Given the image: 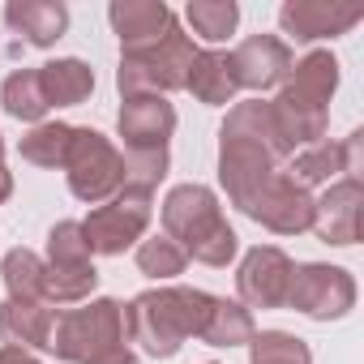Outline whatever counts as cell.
<instances>
[{
    "label": "cell",
    "instance_id": "cell-1",
    "mask_svg": "<svg viewBox=\"0 0 364 364\" xmlns=\"http://www.w3.org/2000/svg\"><path fill=\"white\" fill-rule=\"evenodd\" d=\"M291 150L283 146L270 103L245 99L219 124V185L232 206L274 236H300L313 228V193L283 171Z\"/></svg>",
    "mask_w": 364,
    "mask_h": 364
},
{
    "label": "cell",
    "instance_id": "cell-2",
    "mask_svg": "<svg viewBox=\"0 0 364 364\" xmlns=\"http://www.w3.org/2000/svg\"><path fill=\"white\" fill-rule=\"evenodd\" d=\"M215 296L202 287H150L124 304V334L154 360H171L202 334Z\"/></svg>",
    "mask_w": 364,
    "mask_h": 364
},
{
    "label": "cell",
    "instance_id": "cell-3",
    "mask_svg": "<svg viewBox=\"0 0 364 364\" xmlns=\"http://www.w3.org/2000/svg\"><path fill=\"white\" fill-rule=\"evenodd\" d=\"M338 90V60L330 52H309L304 60L291 65L287 82L279 86V95L270 99V116H274V129L283 137V146L296 154L313 141L326 137V124H330V99Z\"/></svg>",
    "mask_w": 364,
    "mask_h": 364
},
{
    "label": "cell",
    "instance_id": "cell-4",
    "mask_svg": "<svg viewBox=\"0 0 364 364\" xmlns=\"http://www.w3.org/2000/svg\"><path fill=\"white\" fill-rule=\"evenodd\" d=\"M163 236H171L185 257L202 262V266H228L240 249V236L236 228L223 219V206L215 198V189L198 185H176L167 198H163Z\"/></svg>",
    "mask_w": 364,
    "mask_h": 364
},
{
    "label": "cell",
    "instance_id": "cell-5",
    "mask_svg": "<svg viewBox=\"0 0 364 364\" xmlns=\"http://www.w3.org/2000/svg\"><path fill=\"white\" fill-rule=\"evenodd\" d=\"M193 56H198L193 35H185V26L176 22L159 43L137 48V52H120L116 90L124 99H137V95H163L167 99L171 90H185Z\"/></svg>",
    "mask_w": 364,
    "mask_h": 364
},
{
    "label": "cell",
    "instance_id": "cell-6",
    "mask_svg": "<svg viewBox=\"0 0 364 364\" xmlns=\"http://www.w3.org/2000/svg\"><path fill=\"white\" fill-rule=\"evenodd\" d=\"M124 304L103 296V300H86L82 309H65L52 321V338L48 351H56V360L65 364H90L95 355L124 347Z\"/></svg>",
    "mask_w": 364,
    "mask_h": 364
},
{
    "label": "cell",
    "instance_id": "cell-7",
    "mask_svg": "<svg viewBox=\"0 0 364 364\" xmlns=\"http://www.w3.org/2000/svg\"><path fill=\"white\" fill-rule=\"evenodd\" d=\"M90 245L82 232V219H60L48 232V257H43V300L56 309L69 304H86L90 291L99 287V270L90 262Z\"/></svg>",
    "mask_w": 364,
    "mask_h": 364
},
{
    "label": "cell",
    "instance_id": "cell-8",
    "mask_svg": "<svg viewBox=\"0 0 364 364\" xmlns=\"http://www.w3.org/2000/svg\"><path fill=\"white\" fill-rule=\"evenodd\" d=\"M65 176H69V193L77 202L103 206V202H112L124 189V154L99 129H82L77 124L69 159H65Z\"/></svg>",
    "mask_w": 364,
    "mask_h": 364
},
{
    "label": "cell",
    "instance_id": "cell-9",
    "mask_svg": "<svg viewBox=\"0 0 364 364\" xmlns=\"http://www.w3.org/2000/svg\"><path fill=\"white\" fill-rule=\"evenodd\" d=\"M150 215H154V198H150V189H133V185H124L112 202L95 206V210L82 219V232H86L90 253H99V257H120L129 245H137V240L146 236Z\"/></svg>",
    "mask_w": 364,
    "mask_h": 364
},
{
    "label": "cell",
    "instance_id": "cell-10",
    "mask_svg": "<svg viewBox=\"0 0 364 364\" xmlns=\"http://www.w3.org/2000/svg\"><path fill=\"white\" fill-rule=\"evenodd\" d=\"M351 304H355V279L343 266L304 262V266L291 270L283 309H296L309 321H338V317L351 313Z\"/></svg>",
    "mask_w": 364,
    "mask_h": 364
},
{
    "label": "cell",
    "instance_id": "cell-11",
    "mask_svg": "<svg viewBox=\"0 0 364 364\" xmlns=\"http://www.w3.org/2000/svg\"><path fill=\"white\" fill-rule=\"evenodd\" d=\"M291 257L279 245H257L245 253L236 270V296L245 309H283L287 304V283H291Z\"/></svg>",
    "mask_w": 364,
    "mask_h": 364
},
{
    "label": "cell",
    "instance_id": "cell-12",
    "mask_svg": "<svg viewBox=\"0 0 364 364\" xmlns=\"http://www.w3.org/2000/svg\"><path fill=\"white\" fill-rule=\"evenodd\" d=\"M364 18L360 5H347V0H283L279 9V26L287 39L296 43H317V39H338L347 35L355 22ZM283 39V43H287Z\"/></svg>",
    "mask_w": 364,
    "mask_h": 364
},
{
    "label": "cell",
    "instance_id": "cell-13",
    "mask_svg": "<svg viewBox=\"0 0 364 364\" xmlns=\"http://www.w3.org/2000/svg\"><path fill=\"white\" fill-rule=\"evenodd\" d=\"M360 210H364V185L351 176H338L326 185L321 198H313V232L317 240L334 249H351L360 240Z\"/></svg>",
    "mask_w": 364,
    "mask_h": 364
},
{
    "label": "cell",
    "instance_id": "cell-14",
    "mask_svg": "<svg viewBox=\"0 0 364 364\" xmlns=\"http://www.w3.org/2000/svg\"><path fill=\"white\" fill-rule=\"evenodd\" d=\"M228 56H232V69H236V86L240 90H257V95L283 86L287 73H291V65H296L291 48L279 35H249Z\"/></svg>",
    "mask_w": 364,
    "mask_h": 364
},
{
    "label": "cell",
    "instance_id": "cell-15",
    "mask_svg": "<svg viewBox=\"0 0 364 364\" xmlns=\"http://www.w3.org/2000/svg\"><path fill=\"white\" fill-rule=\"evenodd\" d=\"M116 133L124 150H167L176 133V107L163 95H137L124 99L116 112Z\"/></svg>",
    "mask_w": 364,
    "mask_h": 364
},
{
    "label": "cell",
    "instance_id": "cell-16",
    "mask_svg": "<svg viewBox=\"0 0 364 364\" xmlns=\"http://www.w3.org/2000/svg\"><path fill=\"white\" fill-rule=\"evenodd\" d=\"M107 22H112V31L120 39V52H137V48L159 43L176 26V14L163 5V0H112Z\"/></svg>",
    "mask_w": 364,
    "mask_h": 364
},
{
    "label": "cell",
    "instance_id": "cell-17",
    "mask_svg": "<svg viewBox=\"0 0 364 364\" xmlns=\"http://www.w3.org/2000/svg\"><path fill=\"white\" fill-rule=\"evenodd\" d=\"M5 26L22 48H56V39H65L69 31V9L60 0H9Z\"/></svg>",
    "mask_w": 364,
    "mask_h": 364
},
{
    "label": "cell",
    "instance_id": "cell-18",
    "mask_svg": "<svg viewBox=\"0 0 364 364\" xmlns=\"http://www.w3.org/2000/svg\"><path fill=\"white\" fill-rule=\"evenodd\" d=\"M52 321H56V309L43 300H0V338H5V347L48 351Z\"/></svg>",
    "mask_w": 364,
    "mask_h": 364
},
{
    "label": "cell",
    "instance_id": "cell-19",
    "mask_svg": "<svg viewBox=\"0 0 364 364\" xmlns=\"http://www.w3.org/2000/svg\"><path fill=\"white\" fill-rule=\"evenodd\" d=\"M185 90H193V99L206 103V107H228V103H236L240 86H236L232 56L219 52V48L198 52L193 65H189V82H185Z\"/></svg>",
    "mask_w": 364,
    "mask_h": 364
},
{
    "label": "cell",
    "instance_id": "cell-20",
    "mask_svg": "<svg viewBox=\"0 0 364 364\" xmlns=\"http://www.w3.org/2000/svg\"><path fill=\"white\" fill-rule=\"evenodd\" d=\"M39 82L48 95V107H77L95 95V69L77 56H60L39 65Z\"/></svg>",
    "mask_w": 364,
    "mask_h": 364
},
{
    "label": "cell",
    "instance_id": "cell-21",
    "mask_svg": "<svg viewBox=\"0 0 364 364\" xmlns=\"http://www.w3.org/2000/svg\"><path fill=\"white\" fill-rule=\"evenodd\" d=\"M283 171L296 180L300 189H317V185H334V180L343 176V150H338V141H330V137H321V141H313V146H304V150H296L287 163H283Z\"/></svg>",
    "mask_w": 364,
    "mask_h": 364
},
{
    "label": "cell",
    "instance_id": "cell-22",
    "mask_svg": "<svg viewBox=\"0 0 364 364\" xmlns=\"http://www.w3.org/2000/svg\"><path fill=\"white\" fill-rule=\"evenodd\" d=\"M253 334H257V326H253V313L240 304V300H228V296H215V304H210V317H206V326H202V343H210V347H249L253 343Z\"/></svg>",
    "mask_w": 364,
    "mask_h": 364
},
{
    "label": "cell",
    "instance_id": "cell-23",
    "mask_svg": "<svg viewBox=\"0 0 364 364\" xmlns=\"http://www.w3.org/2000/svg\"><path fill=\"white\" fill-rule=\"evenodd\" d=\"M0 103L14 120H31V124H43V116L52 112L48 107V95H43V82H39V69H14L0 86Z\"/></svg>",
    "mask_w": 364,
    "mask_h": 364
},
{
    "label": "cell",
    "instance_id": "cell-24",
    "mask_svg": "<svg viewBox=\"0 0 364 364\" xmlns=\"http://www.w3.org/2000/svg\"><path fill=\"white\" fill-rule=\"evenodd\" d=\"M73 129L77 124H65V120H48V124H35L22 141H18V154L35 167H65L69 159V146H73Z\"/></svg>",
    "mask_w": 364,
    "mask_h": 364
},
{
    "label": "cell",
    "instance_id": "cell-25",
    "mask_svg": "<svg viewBox=\"0 0 364 364\" xmlns=\"http://www.w3.org/2000/svg\"><path fill=\"white\" fill-rule=\"evenodd\" d=\"M43 257L35 249H9L0 262V279H5V300H43ZM48 304V300H43Z\"/></svg>",
    "mask_w": 364,
    "mask_h": 364
},
{
    "label": "cell",
    "instance_id": "cell-26",
    "mask_svg": "<svg viewBox=\"0 0 364 364\" xmlns=\"http://www.w3.org/2000/svg\"><path fill=\"white\" fill-rule=\"evenodd\" d=\"M185 18H189V26H193L198 39L223 43L236 31V22H240V5H236V0H189Z\"/></svg>",
    "mask_w": 364,
    "mask_h": 364
},
{
    "label": "cell",
    "instance_id": "cell-27",
    "mask_svg": "<svg viewBox=\"0 0 364 364\" xmlns=\"http://www.w3.org/2000/svg\"><path fill=\"white\" fill-rule=\"evenodd\" d=\"M185 266H189V257L171 236H150L137 245V270L154 283H171L176 274H185Z\"/></svg>",
    "mask_w": 364,
    "mask_h": 364
},
{
    "label": "cell",
    "instance_id": "cell-28",
    "mask_svg": "<svg viewBox=\"0 0 364 364\" xmlns=\"http://www.w3.org/2000/svg\"><path fill=\"white\" fill-rule=\"evenodd\" d=\"M249 364H313V351L287 330H262L249 343Z\"/></svg>",
    "mask_w": 364,
    "mask_h": 364
},
{
    "label": "cell",
    "instance_id": "cell-29",
    "mask_svg": "<svg viewBox=\"0 0 364 364\" xmlns=\"http://www.w3.org/2000/svg\"><path fill=\"white\" fill-rule=\"evenodd\" d=\"M338 150H343V176L360 180V150H364V129H351V133L338 141Z\"/></svg>",
    "mask_w": 364,
    "mask_h": 364
},
{
    "label": "cell",
    "instance_id": "cell-30",
    "mask_svg": "<svg viewBox=\"0 0 364 364\" xmlns=\"http://www.w3.org/2000/svg\"><path fill=\"white\" fill-rule=\"evenodd\" d=\"M90 364H141V360H137V351H129V347H112V351L95 355Z\"/></svg>",
    "mask_w": 364,
    "mask_h": 364
},
{
    "label": "cell",
    "instance_id": "cell-31",
    "mask_svg": "<svg viewBox=\"0 0 364 364\" xmlns=\"http://www.w3.org/2000/svg\"><path fill=\"white\" fill-rule=\"evenodd\" d=\"M9 193H14V171L5 167V141H0V206L9 202Z\"/></svg>",
    "mask_w": 364,
    "mask_h": 364
},
{
    "label": "cell",
    "instance_id": "cell-32",
    "mask_svg": "<svg viewBox=\"0 0 364 364\" xmlns=\"http://www.w3.org/2000/svg\"><path fill=\"white\" fill-rule=\"evenodd\" d=\"M0 364H43V360H35V355L22 351V347H0Z\"/></svg>",
    "mask_w": 364,
    "mask_h": 364
},
{
    "label": "cell",
    "instance_id": "cell-33",
    "mask_svg": "<svg viewBox=\"0 0 364 364\" xmlns=\"http://www.w3.org/2000/svg\"><path fill=\"white\" fill-rule=\"evenodd\" d=\"M206 364H215V360H206Z\"/></svg>",
    "mask_w": 364,
    "mask_h": 364
}]
</instances>
